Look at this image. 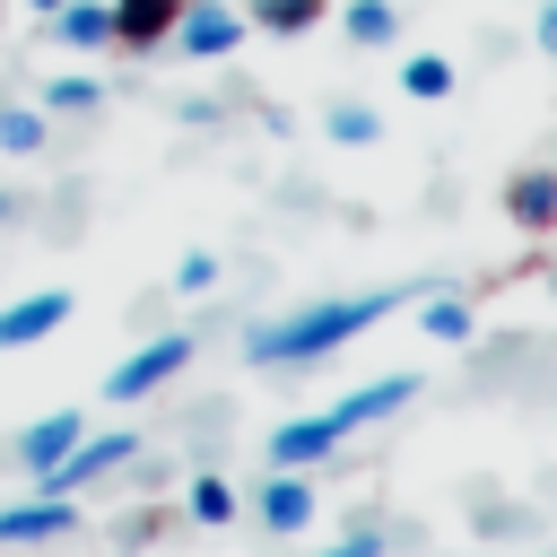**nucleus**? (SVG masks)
Instances as JSON below:
<instances>
[{
	"mask_svg": "<svg viewBox=\"0 0 557 557\" xmlns=\"http://www.w3.org/2000/svg\"><path fill=\"white\" fill-rule=\"evenodd\" d=\"M400 305H418V287H366V296L296 305V313H278V322H261V331L244 339V366H313V357L348 348L357 331H374V322H383V313H400Z\"/></svg>",
	"mask_w": 557,
	"mask_h": 557,
	"instance_id": "obj_1",
	"label": "nucleus"
},
{
	"mask_svg": "<svg viewBox=\"0 0 557 557\" xmlns=\"http://www.w3.org/2000/svg\"><path fill=\"white\" fill-rule=\"evenodd\" d=\"M183 366H191V331H157V339H139L122 366H104V400H113V409H131V400L165 392Z\"/></svg>",
	"mask_w": 557,
	"mask_h": 557,
	"instance_id": "obj_2",
	"label": "nucleus"
},
{
	"mask_svg": "<svg viewBox=\"0 0 557 557\" xmlns=\"http://www.w3.org/2000/svg\"><path fill=\"white\" fill-rule=\"evenodd\" d=\"M131 453H139V426H104V435H78V444H70V453H61V461L35 479V487H44V496H78V487H96L104 470H122Z\"/></svg>",
	"mask_w": 557,
	"mask_h": 557,
	"instance_id": "obj_3",
	"label": "nucleus"
},
{
	"mask_svg": "<svg viewBox=\"0 0 557 557\" xmlns=\"http://www.w3.org/2000/svg\"><path fill=\"white\" fill-rule=\"evenodd\" d=\"M165 44H174L183 61H226V52L244 44V9H226V0H183L174 26H165Z\"/></svg>",
	"mask_w": 557,
	"mask_h": 557,
	"instance_id": "obj_4",
	"label": "nucleus"
},
{
	"mask_svg": "<svg viewBox=\"0 0 557 557\" xmlns=\"http://www.w3.org/2000/svg\"><path fill=\"white\" fill-rule=\"evenodd\" d=\"M313 505H322L313 470H270V479L252 487V522H261L270 540H296V531L313 522Z\"/></svg>",
	"mask_w": 557,
	"mask_h": 557,
	"instance_id": "obj_5",
	"label": "nucleus"
},
{
	"mask_svg": "<svg viewBox=\"0 0 557 557\" xmlns=\"http://www.w3.org/2000/svg\"><path fill=\"white\" fill-rule=\"evenodd\" d=\"M78 531V496H17V505H0V548H52V540H70Z\"/></svg>",
	"mask_w": 557,
	"mask_h": 557,
	"instance_id": "obj_6",
	"label": "nucleus"
},
{
	"mask_svg": "<svg viewBox=\"0 0 557 557\" xmlns=\"http://www.w3.org/2000/svg\"><path fill=\"white\" fill-rule=\"evenodd\" d=\"M339 444H348V426H339L331 409H313V418H287V426H270V470H322Z\"/></svg>",
	"mask_w": 557,
	"mask_h": 557,
	"instance_id": "obj_7",
	"label": "nucleus"
},
{
	"mask_svg": "<svg viewBox=\"0 0 557 557\" xmlns=\"http://www.w3.org/2000/svg\"><path fill=\"white\" fill-rule=\"evenodd\" d=\"M505 218H513L522 235H557V165L505 174Z\"/></svg>",
	"mask_w": 557,
	"mask_h": 557,
	"instance_id": "obj_8",
	"label": "nucleus"
},
{
	"mask_svg": "<svg viewBox=\"0 0 557 557\" xmlns=\"http://www.w3.org/2000/svg\"><path fill=\"white\" fill-rule=\"evenodd\" d=\"M61 322H70V287H35V296L0 305V348H35V339H52Z\"/></svg>",
	"mask_w": 557,
	"mask_h": 557,
	"instance_id": "obj_9",
	"label": "nucleus"
},
{
	"mask_svg": "<svg viewBox=\"0 0 557 557\" xmlns=\"http://www.w3.org/2000/svg\"><path fill=\"white\" fill-rule=\"evenodd\" d=\"M44 26L61 52H113V0H61Z\"/></svg>",
	"mask_w": 557,
	"mask_h": 557,
	"instance_id": "obj_10",
	"label": "nucleus"
},
{
	"mask_svg": "<svg viewBox=\"0 0 557 557\" xmlns=\"http://www.w3.org/2000/svg\"><path fill=\"white\" fill-rule=\"evenodd\" d=\"M78 435H87V418H78V409H52V418H35V426L17 435V461H26V479H44V470H52V461H61Z\"/></svg>",
	"mask_w": 557,
	"mask_h": 557,
	"instance_id": "obj_11",
	"label": "nucleus"
},
{
	"mask_svg": "<svg viewBox=\"0 0 557 557\" xmlns=\"http://www.w3.org/2000/svg\"><path fill=\"white\" fill-rule=\"evenodd\" d=\"M174 9H183V0H113V44H122V52H157L165 26H174Z\"/></svg>",
	"mask_w": 557,
	"mask_h": 557,
	"instance_id": "obj_12",
	"label": "nucleus"
},
{
	"mask_svg": "<svg viewBox=\"0 0 557 557\" xmlns=\"http://www.w3.org/2000/svg\"><path fill=\"white\" fill-rule=\"evenodd\" d=\"M331 17V0H252L244 9V26H261V35H313Z\"/></svg>",
	"mask_w": 557,
	"mask_h": 557,
	"instance_id": "obj_13",
	"label": "nucleus"
},
{
	"mask_svg": "<svg viewBox=\"0 0 557 557\" xmlns=\"http://www.w3.org/2000/svg\"><path fill=\"white\" fill-rule=\"evenodd\" d=\"M183 513L218 531V522H235V513H244V496H235V479H218V470H200V479L183 487Z\"/></svg>",
	"mask_w": 557,
	"mask_h": 557,
	"instance_id": "obj_14",
	"label": "nucleus"
},
{
	"mask_svg": "<svg viewBox=\"0 0 557 557\" xmlns=\"http://www.w3.org/2000/svg\"><path fill=\"white\" fill-rule=\"evenodd\" d=\"M339 26H348V44H366V52L400 44V9H392V0H348V9H339Z\"/></svg>",
	"mask_w": 557,
	"mask_h": 557,
	"instance_id": "obj_15",
	"label": "nucleus"
},
{
	"mask_svg": "<svg viewBox=\"0 0 557 557\" xmlns=\"http://www.w3.org/2000/svg\"><path fill=\"white\" fill-rule=\"evenodd\" d=\"M322 131H331L339 148H374V139H383V113H374V104H357V96H339V104L322 113Z\"/></svg>",
	"mask_w": 557,
	"mask_h": 557,
	"instance_id": "obj_16",
	"label": "nucleus"
},
{
	"mask_svg": "<svg viewBox=\"0 0 557 557\" xmlns=\"http://www.w3.org/2000/svg\"><path fill=\"white\" fill-rule=\"evenodd\" d=\"M418 331H426L435 348H461V339H470V296H426V305H418Z\"/></svg>",
	"mask_w": 557,
	"mask_h": 557,
	"instance_id": "obj_17",
	"label": "nucleus"
},
{
	"mask_svg": "<svg viewBox=\"0 0 557 557\" xmlns=\"http://www.w3.org/2000/svg\"><path fill=\"white\" fill-rule=\"evenodd\" d=\"M44 139H52V113L44 104H0V148L9 157H35Z\"/></svg>",
	"mask_w": 557,
	"mask_h": 557,
	"instance_id": "obj_18",
	"label": "nucleus"
},
{
	"mask_svg": "<svg viewBox=\"0 0 557 557\" xmlns=\"http://www.w3.org/2000/svg\"><path fill=\"white\" fill-rule=\"evenodd\" d=\"M400 87H409L418 104H444V96H453V61H444V52H409V61H400Z\"/></svg>",
	"mask_w": 557,
	"mask_h": 557,
	"instance_id": "obj_19",
	"label": "nucleus"
},
{
	"mask_svg": "<svg viewBox=\"0 0 557 557\" xmlns=\"http://www.w3.org/2000/svg\"><path fill=\"white\" fill-rule=\"evenodd\" d=\"M96 96H104V87H96L87 70H61V78H44L35 104H44V113H96Z\"/></svg>",
	"mask_w": 557,
	"mask_h": 557,
	"instance_id": "obj_20",
	"label": "nucleus"
},
{
	"mask_svg": "<svg viewBox=\"0 0 557 557\" xmlns=\"http://www.w3.org/2000/svg\"><path fill=\"white\" fill-rule=\"evenodd\" d=\"M218 278H226V270H218V252H183V261H174V296H209Z\"/></svg>",
	"mask_w": 557,
	"mask_h": 557,
	"instance_id": "obj_21",
	"label": "nucleus"
},
{
	"mask_svg": "<svg viewBox=\"0 0 557 557\" xmlns=\"http://www.w3.org/2000/svg\"><path fill=\"white\" fill-rule=\"evenodd\" d=\"M322 557H383V531H348V540H331Z\"/></svg>",
	"mask_w": 557,
	"mask_h": 557,
	"instance_id": "obj_22",
	"label": "nucleus"
},
{
	"mask_svg": "<svg viewBox=\"0 0 557 557\" xmlns=\"http://www.w3.org/2000/svg\"><path fill=\"white\" fill-rule=\"evenodd\" d=\"M531 35H540V44L557 52V0H540V17H531Z\"/></svg>",
	"mask_w": 557,
	"mask_h": 557,
	"instance_id": "obj_23",
	"label": "nucleus"
},
{
	"mask_svg": "<svg viewBox=\"0 0 557 557\" xmlns=\"http://www.w3.org/2000/svg\"><path fill=\"white\" fill-rule=\"evenodd\" d=\"M26 9H35V17H52V9H61V0H26Z\"/></svg>",
	"mask_w": 557,
	"mask_h": 557,
	"instance_id": "obj_24",
	"label": "nucleus"
}]
</instances>
